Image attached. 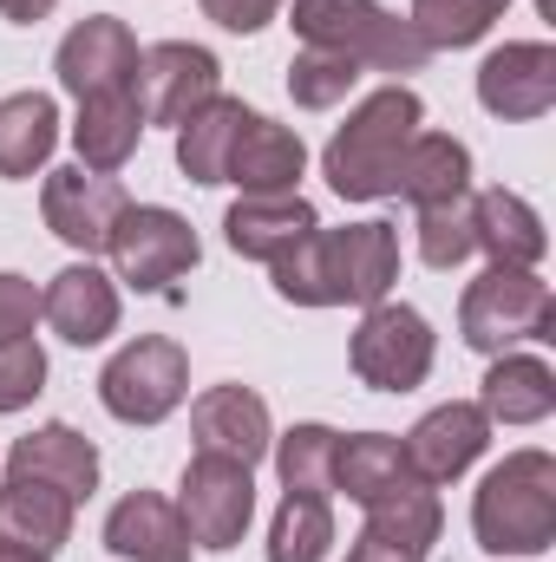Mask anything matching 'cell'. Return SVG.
<instances>
[{
    "label": "cell",
    "mask_w": 556,
    "mask_h": 562,
    "mask_svg": "<svg viewBox=\"0 0 556 562\" xmlns=\"http://www.w3.org/2000/svg\"><path fill=\"white\" fill-rule=\"evenodd\" d=\"M491 445V419L478 413V406H465V400H452V406H432L425 419L407 431V464H413V477L425 484H452L458 471H471L478 464V451Z\"/></svg>",
    "instance_id": "16"
},
{
    "label": "cell",
    "mask_w": 556,
    "mask_h": 562,
    "mask_svg": "<svg viewBox=\"0 0 556 562\" xmlns=\"http://www.w3.org/2000/svg\"><path fill=\"white\" fill-rule=\"evenodd\" d=\"M276 294L294 307H374L400 281V236L387 223H347V229H314L288 256L269 262Z\"/></svg>",
    "instance_id": "1"
},
{
    "label": "cell",
    "mask_w": 556,
    "mask_h": 562,
    "mask_svg": "<svg viewBox=\"0 0 556 562\" xmlns=\"http://www.w3.org/2000/svg\"><path fill=\"white\" fill-rule=\"evenodd\" d=\"M308 170V144L294 138L288 125L249 112L243 132L230 144V164H223V183H236L243 196H288Z\"/></svg>",
    "instance_id": "17"
},
{
    "label": "cell",
    "mask_w": 556,
    "mask_h": 562,
    "mask_svg": "<svg viewBox=\"0 0 556 562\" xmlns=\"http://www.w3.org/2000/svg\"><path fill=\"white\" fill-rule=\"evenodd\" d=\"M177 510H184L197 550H236L243 530H249V517H256V477H249V464L197 451V458L184 464V497H177Z\"/></svg>",
    "instance_id": "10"
},
{
    "label": "cell",
    "mask_w": 556,
    "mask_h": 562,
    "mask_svg": "<svg viewBox=\"0 0 556 562\" xmlns=\"http://www.w3.org/2000/svg\"><path fill=\"white\" fill-rule=\"evenodd\" d=\"M347 562H425V557L400 550V543H387V537H374V530H360V537L347 543Z\"/></svg>",
    "instance_id": "38"
},
{
    "label": "cell",
    "mask_w": 556,
    "mask_h": 562,
    "mask_svg": "<svg viewBox=\"0 0 556 562\" xmlns=\"http://www.w3.org/2000/svg\"><path fill=\"white\" fill-rule=\"evenodd\" d=\"M73 497L46 491V484H26V477H7L0 491V543L7 550H33V557H53L73 543Z\"/></svg>",
    "instance_id": "22"
},
{
    "label": "cell",
    "mask_w": 556,
    "mask_h": 562,
    "mask_svg": "<svg viewBox=\"0 0 556 562\" xmlns=\"http://www.w3.org/2000/svg\"><path fill=\"white\" fill-rule=\"evenodd\" d=\"M59 144V105L46 92L0 99V177H33Z\"/></svg>",
    "instance_id": "28"
},
{
    "label": "cell",
    "mask_w": 556,
    "mask_h": 562,
    "mask_svg": "<svg viewBox=\"0 0 556 562\" xmlns=\"http://www.w3.org/2000/svg\"><path fill=\"white\" fill-rule=\"evenodd\" d=\"M190 431H197V451L210 458H236V464H263L269 445H276V425H269V400L249 393V386H210L197 406H190Z\"/></svg>",
    "instance_id": "14"
},
{
    "label": "cell",
    "mask_w": 556,
    "mask_h": 562,
    "mask_svg": "<svg viewBox=\"0 0 556 562\" xmlns=\"http://www.w3.org/2000/svg\"><path fill=\"white\" fill-rule=\"evenodd\" d=\"M40 314H46V327H53L59 340L99 347V340L119 327V281L99 276L92 262H73V269H59V276L46 281Z\"/></svg>",
    "instance_id": "19"
},
{
    "label": "cell",
    "mask_w": 556,
    "mask_h": 562,
    "mask_svg": "<svg viewBox=\"0 0 556 562\" xmlns=\"http://www.w3.org/2000/svg\"><path fill=\"white\" fill-rule=\"evenodd\" d=\"M46 393V353L40 340H0V413H20Z\"/></svg>",
    "instance_id": "35"
},
{
    "label": "cell",
    "mask_w": 556,
    "mask_h": 562,
    "mask_svg": "<svg viewBox=\"0 0 556 562\" xmlns=\"http://www.w3.org/2000/svg\"><path fill=\"white\" fill-rule=\"evenodd\" d=\"M478 105H485L491 119H511V125L544 119L556 105V46H544V40H511V46H498V53L478 66Z\"/></svg>",
    "instance_id": "13"
},
{
    "label": "cell",
    "mask_w": 556,
    "mask_h": 562,
    "mask_svg": "<svg viewBox=\"0 0 556 562\" xmlns=\"http://www.w3.org/2000/svg\"><path fill=\"white\" fill-rule=\"evenodd\" d=\"M334 550V504L314 491H288L269 524V562H327Z\"/></svg>",
    "instance_id": "29"
},
{
    "label": "cell",
    "mask_w": 556,
    "mask_h": 562,
    "mask_svg": "<svg viewBox=\"0 0 556 562\" xmlns=\"http://www.w3.org/2000/svg\"><path fill=\"white\" fill-rule=\"evenodd\" d=\"M59 0H0V13L13 20V26H33V20H46Z\"/></svg>",
    "instance_id": "39"
},
{
    "label": "cell",
    "mask_w": 556,
    "mask_h": 562,
    "mask_svg": "<svg viewBox=\"0 0 556 562\" xmlns=\"http://www.w3.org/2000/svg\"><path fill=\"white\" fill-rule=\"evenodd\" d=\"M314 229H321V216H314V203H308L301 190H288V196H243V203L223 216L230 249L249 256V262H276L294 243H308Z\"/></svg>",
    "instance_id": "21"
},
{
    "label": "cell",
    "mask_w": 556,
    "mask_h": 562,
    "mask_svg": "<svg viewBox=\"0 0 556 562\" xmlns=\"http://www.w3.org/2000/svg\"><path fill=\"white\" fill-rule=\"evenodd\" d=\"M288 26L308 40V46H327V53H347L354 66H374V72H419L432 59V46L419 40L413 20L387 13L380 0H294Z\"/></svg>",
    "instance_id": "4"
},
{
    "label": "cell",
    "mask_w": 556,
    "mask_h": 562,
    "mask_svg": "<svg viewBox=\"0 0 556 562\" xmlns=\"http://www.w3.org/2000/svg\"><path fill=\"white\" fill-rule=\"evenodd\" d=\"M53 72H59V86H66L73 99L132 92V79H138V33H132L125 20H112V13H92V20H79V26L59 40Z\"/></svg>",
    "instance_id": "12"
},
{
    "label": "cell",
    "mask_w": 556,
    "mask_h": 562,
    "mask_svg": "<svg viewBox=\"0 0 556 562\" xmlns=\"http://www.w3.org/2000/svg\"><path fill=\"white\" fill-rule=\"evenodd\" d=\"M400 196L425 210V203H452V196H471V150L445 132H419L407 144V164H400Z\"/></svg>",
    "instance_id": "26"
},
{
    "label": "cell",
    "mask_w": 556,
    "mask_h": 562,
    "mask_svg": "<svg viewBox=\"0 0 556 562\" xmlns=\"http://www.w3.org/2000/svg\"><path fill=\"white\" fill-rule=\"evenodd\" d=\"M184 393H190V360H184V347H177L170 334H144L132 347H119L112 367L99 373L105 413L125 419V425L170 419V413L184 406Z\"/></svg>",
    "instance_id": "6"
},
{
    "label": "cell",
    "mask_w": 556,
    "mask_h": 562,
    "mask_svg": "<svg viewBox=\"0 0 556 562\" xmlns=\"http://www.w3.org/2000/svg\"><path fill=\"white\" fill-rule=\"evenodd\" d=\"M354 86H360V66H354L347 53H327V46H301L294 66H288V92H294L301 112H327V105H341Z\"/></svg>",
    "instance_id": "33"
},
{
    "label": "cell",
    "mask_w": 556,
    "mask_h": 562,
    "mask_svg": "<svg viewBox=\"0 0 556 562\" xmlns=\"http://www.w3.org/2000/svg\"><path fill=\"white\" fill-rule=\"evenodd\" d=\"M458 334L471 353H504L518 340H556V294L537 269H485L458 301Z\"/></svg>",
    "instance_id": "5"
},
{
    "label": "cell",
    "mask_w": 556,
    "mask_h": 562,
    "mask_svg": "<svg viewBox=\"0 0 556 562\" xmlns=\"http://www.w3.org/2000/svg\"><path fill=\"white\" fill-rule=\"evenodd\" d=\"M105 256H112V269H119L125 288H138V294H164L177 276L197 269L203 243H197V229H190L177 210H164V203H132V210L119 216Z\"/></svg>",
    "instance_id": "7"
},
{
    "label": "cell",
    "mask_w": 556,
    "mask_h": 562,
    "mask_svg": "<svg viewBox=\"0 0 556 562\" xmlns=\"http://www.w3.org/2000/svg\"><path fill=\"white\" fill-rule=\"evenodd\" d=\"M419 105L413 86H380L374 99H360L347 112V125L327 138L321 150V170L327 183L347 196V203H374V196H400V164H407V144L419 138Z\"/></svg>",
    "instance_id": "2"
},
{
    "label": "cell",
    "mask_w": 556,
    "mask_h": 562,
    "mask_svg": "<svg viewBox=\"0 0 556 562\" xmlns=\"http://www.w3.org/2000/svg\"><path fill=\"white\" fill-rule=\"evenodd\" d=\"M367 530L387 537V543H400V550H413V557H425V550L438 543V530H445L438 491H432V484H407V491L380 497V504L367 510Z\"/></svg>",
    "instance_id": "30"
},
{
    "label": "cell",
    "mask_w": 556,
    "mask_h": 562,
    "mask_svg": "<svg viewBox=\"0 0 556 562\" xmlns=\"http://www.w3.org/2000/svg\"><path fill=\"white\" fill-rule=\"evenodd\" d=\"M407 484H425V477H413L400 438H387V431H354V438H341V451H334V491H347L360 510H374L380 497H393V491H407Z\"/></svg>",
    "instance_id": "23"
},
{
    "label": "cell",
    "mask_w": 556,
    "mask_h": 562,
    "mask_svg": "<svg viewBox=\"0 0 556 562\" xmlns=\"http://www.w3.org/2000/svg\"><path fill=\"white\" fill-rule=\"evenodd\" d=\"M7 477H26V484H46L59 497H92L99 491V445L73 425H40L26 438H13L7 451Z\"/></svg>",
    "instance_id": "15"
},
{
    "label": "cell",
    "mask_w": 556,
    "mask_h": 562,
    "mask_svg": "<svg viewBox=\"0 0 556 562\" xmlns=\"http://www.w3.org/2000/svg\"><path fill=\"white\" fill-rule=\"evenodd\" d=\"M203 13H210L223 33H263L281 13V0H203Z\"/></svg>",
    "instance_id": "37"
},
{
    "label": "cell",
    "mask_w": 556,
    "mask_h": 562,
    "mask_svg": "<svg viewBox=\"0 0 556 562\" xmlns=\"http://www.w3.org/2000/svg\"><path fill=\"white\" fill-rule=\"evenodd\" d=\"M40 321V288L26 276H0V340H26Z\"/></svg>",
    "instance_id": "36"
},
{
    "label": "cell",
    "mask_w": 556,
    "mask_h": 562,
    "mask_svg": "<svg viewBox=\"0 0 556 562\" xmlns=\"http://www.w3.org/2000/svg\"><path fill=\"white\" fill-rule=\"evenodd\" d=\"M471 249L491 256V269H537L551 236H544V216L518 196V190H478L471 196Z\"/></svg>",
    "instance_id": "20"
},
{
    "label": "cell",
    "mask_w": 556,
    "mask_h": 562,
    "mask_svg": "<svg viewBox=\"0 0 556 562\" xmlns=\"http://www.w3.org/2000/svg\"><path fill=\"white\" fill-rule=\"evenodd\" d=\"M269 451H276V471H281L288 491H314V497L334 491V451H341V431H327V425H294V431H281Z\"/></svg>",
    "instance_id": "32"
},
{
    "label": "cell",
    "mask_w": 556,
    "mask_h": 562,
    "mask_svg": "<svg viewBox=\"0 0 556 562\" xmlns=\"http://www.w3.org/2000/svg\"><path fill=\"white\" fill-rule=\"evenodd\" d=\"M504 7L511 0H413V26L419 40L438 53V46H478L498 20H504Z\"/></svg>",
    "instance_id": "31"
},
{
    "label": "cell",
    "mask_w": 556,
    "mask_h": 562,
    "mask_svg": "<svg viewBox=\"0 0 556 562\" xmlns=\"http://www.w3.org/2000/svg\"><path fill=\"white\" fill-rule=\"evenodd\" d=\"M354 373L374 393H413L432 373V327L407 301H374L354 327Z\"/></svg>",
    "instance_id": "8"
},
{
    "label": "cell",
    "mask_w": 556,
    "mask_h": 562,
    "mask_svg": "<svg viewBox=\"0 0 556 562\" xmlns=\"http://www.w3.org/2000/svg\"><path fill=\"white\" fill-rule=\"evenodd\" d=\"M471 256V196L425 203L419 210V262L425 269H458Z\"/></svg>",
    "instance_id": "34"
},
{
    "label": "cell",
    "mask_w": 556,
    "mask_h": 562,
    "mask_svg": "<svg viewBox=\"0 0 556 562\" xmlns=\"http://www.w3.org/2000/svg\"><path fill=\"white\" fill-rule=\"evenodd\" d=\"M105 550L125 562H190V524H184V510L170 504V497H157V491H132V497H119L112 504V517H105Z\"/></svg>",
    "instance_id": "18"
},
{
    "label": "cell",
    "mask_w": 556,
    "mask_h": 562,
    "mask_svg": "<svg viewBox=\"0 0 556 562\" xmlns=\"http://www.w3.org/2000/svg\"><path fill=\"white\" fill-rule=\"evenodd\" d=\"M125 210H132V196H125V183H119V177L86 170V164L46 170L40 216H46V229H53L66 249H79L86 262L112 243V229H119V216H125Z\"/></svg>",
    "instance_id": "9"
},
{
    "label": "cell",
    "mask_w": 556,
    "mask_h": 562,
    "mask_svg": "<svg viewBox=\"0 0 556 562\" xmlns=\"http://www.w3.org/2000/svg\"><path fill=\"white\" fill-rule=\"evenodd\" d=\"M478 413L491 425H537L556 413V373L537 353H498V367L485 373Z\"/></svg>",
    "instance_id": "24"
},
{
    "label": "cell",
    "mask_w": 556,
    "mask_h": 562,
    "mask_svg": "<svg viewBox=\"0 0 556 562\" xmlns=\"http://www.w3.org/2000/svg\"><path fill=\"white\" fill-rule=\"evenodd\" d=\"M0 562H53V557H33V550H7V543H0Z\"/></svg>",
    "instance_id": "40"
},
{
    "label": "cell",
    "mask_w": 556,
    "mask_h": 562,
    "mask_svg": "<svg viewBox=\"0 0 556 562\" xmlns=\"http://www.w3.org/2000/svg\"><path fill=\"white\" fill-rule=\"evenodd\" d=\"M144 138V112L132 92H92L79 99V125H73V144H79V164L86 170H125L132 150Z\"/></svg>",
    "instance_id": "25"
},
{
    "label": "cell",
    "mask_w": 556,
    "mask_h": 562,
    "mask_svg": "<svg viewBox=\"0 0 556 562\" xmlns=\"http://www.w3.org/2000/svg\"><path fill=\"white\" fill-rule=\"evenodd\" d=\"M223 86V66L210 46H190V40H164L138 53V79H132V99H138L144 125H184L190 112H203Z\"/></svg>",
    "instance_id": "11"
},
{
    "label": "cell",
    "mask_w": 556,
    "mask_h": 562,
    "mask_svg": "<svg viewBox=\"0 0 556 562\" xmlns=\"http://www.w3.org/2000/svg\"><path fill=\"white\" fill-rule=\"evenodd\" d=\"M471 530L491 557H544L556 543V458L511 451L471 497Z\"/></svg>",
    "instance_id": "3"
},
{
    "label": "cell",
    "mask_w": 556,
    "mask_h": 562,
    "mask_svg": "<svg viewBox=\"0 0 556 562\" xmlns=\"http://www.w3.org/2000/svg\"><path fill=\"white\" fill-rule=\"evenodd\" d=\"M243 119H249V105L243 99H223V92L203 112H190L177 125V170L190 183H223V164H230V144L243 132Z\"/></svg>",
    "instance_id": "27"
}]
</instances>
